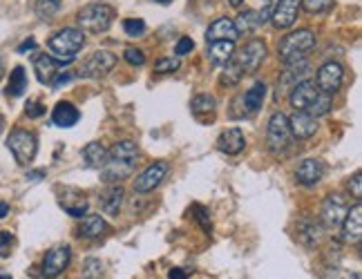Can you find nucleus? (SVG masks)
<instances>
[{
	"instance_id": "f257e3e1",
	"label": "nucleus",
	"mask_w": 362,
	"mask_h": 279,
	"mask_svg": "<svg viewBox=\"0 0 362 279\" xmlns=\"http://www.w3.org/2000/svg\"><path fill=\"white\" fill-rule=\"evenodd\" d=\"M139 159V150L132 141H119L107 150V159L103 163V181L105 184H121L134 172Z\"/></svg>"
},
{
	"instance_id": "f03ea898",
	"label": "nucleus",
	"mask_w": 362,
	"mask_h": 279,
	"mask_svg": "<svg viewBox=\"0 0 362 279\" xmlns=\"http://www.w3.org/2000/svg\"><path fill=\"white\" fill-rule=\"evenodd\" d=\"M288 101L298 112H306V114H311L315 119L329 114L333 107L331 94H325L315 85V81H309V78L298 83V85L291 90Z\"/></svg>"
},
{
	"instance_id": "7ed1b4c3",
	"label": "nucleus",
	"mask_w": 362,
	"mask_h": 279,
	"mask_svg": "<svg viewBox=\"0 0 362 279\" xmlns=\"http://www.w3.org/2000/svg\"><path fill=\"white\" fill-rule=\"evenodd\" d=\"M83 45H86V36H83V32L76 30V27H65V30L57 32L47 40V47H49L52 56L61 65L72 63L76 59V54L83 49Z\"/></svg>"
},
{
	"instance_id": "20e7f679",
	"label": "nucleus",
	"mask_w": 362,
	"mask_h": 279,
	"mask_svg": "<svg viewBox=\"0 0 362 279\" xmlns=\"http://www.w3.org/2000/svg\"><path fill=\"white\" fill-rule=\"evenodd\" d=\"M76 20H78L81 32L101 34V32H107L110 25H112L115 9L110 5H105V3H92V5H86L78 11Z\"/></svg>"
},
{
	"instance_id": "39448f33",
	"label": "nucleus",
	"mask_w": 362,
	"mask_h": 279,
	"mask_svg": "<svg viewBox=\"0 0 362 279\" xmlns=\"http://www.w3.org/2000/svg\"><path fill=\"white\" fill-rule=\"evenodd\" d=\"M313 47H315V34L311 30L291 32L280 40V45H277V56H280L282 63L300 61L306 56V52H311Z\"/></svg>"
},
{
	"instance_id": "423d86ee",
	"label": "nucleus",
	"mask_w": 362,
	"mask_h": 279,
	"mask_svg": "<svg viewBox=\"0 0 362 279\" xmlns=\"http://www.w3.org/2000/svg\"><path fill=\"white\" fill-rule=\"evenodd\" d=\"M291 138H293V134L288 130V117H284L282 112H275L269 119V130H267L269 150L273 155H284L291 146Z\"/></svg>"
},
{
	"instance_id": "0eeeda50",
	"label": "nucleus",
	"mask_w": 362,
	"mask_h": 279,
	"mask_svg": "<svg viewBox=\"0 0 362 279\" xmlns=\"http://www.w3.org/2000/svg\"><path fill=\"white\" fill-rule=\"evenodd\" d=\"M7 148L11 150V155L16 157V161L21 165H27L32 163L34 157H36V150H38V143H36V134L30 132V130H13L9 136H7Z\"/></svg>"
},
{
	"instance_id": "6e6552de",
	"label": "nucleus",
	"mask_w": 362,
	"mask_h": 279,
	"mask_svg": "<svg viewBox=\"0 0 362 279\" xmlns=\"http://www.w3.org/2000/svg\"><path fill=\"white\" fill-rule=\"evenodd\" d=\"M117 56L112 52H107V49H99V52H94L90 59L81 65L78 69V76L83 78H101L105 74H110L115 69L117 65Z\"/></svg>"
},
{
	"instance_id": "1a4fd4ad",
	"label": "nucleus",
	"mask_w": 362,
	"mask_h": 279,
	"mask_svg": "<svg viewBox=\"0 0 362 279\" xmlns=\"http://www.w3.org/2000/svg\"><path fill=\"white\" fill-rule=\"evenodd\" d=\"M309 72H311V65L306 59L284 63V72H282L280 81H277V96H284L286 92L293 90L298 83L309 78Z\"/></svg>"
},
{
	"instance_id": "9d476101",
	"label": "nucleus",
	"mask_w": 362,
	"mask_h": 279,
	"mask_svg": "<svg viewBox=\"0 0 362 279\" xmlns=\"http://www.w3.org/2000/svg\"><path fill=\"white\" fill-rule=\"evenodd\" d=\"M264 59H267V45H264L259 38L248 40V43L242 47V52L235 56V61H238V65L242 67L244 74L257 72L259 65L264 63Z\"/></svg>"
},
{
	"instance_id": "9b49d317",
	"label": "nucleus",
	"mask_w": 362,
	"mask_h": 279,
	"mask_svg": "<svg viewBox=\"0 0 362 279\" xmlns=\"http://www.w3.org/2000/svg\"><path fill=\"white\" fill-rule=\"evenodd\" d=\"M346 210H349V201H346L344 194H340V192L329 194V197L325 199V203H322V223L327 228L342 226Z\"/></svg>"
},
{
	"instance_id": "f8f14e48",
	"label": "nucleus",
	"mask_w": 362,
	"mask_h": 279,
	"mask_svg": "<svg viewBox=\"0 0 362 279\" xmlns=\"http://www.w3.org/2000/svg\"><path fill=\"white\" fill-rule=\"evenodd\" d=\"M165 174H168V163H165V161L152 163L150 167H146V170L134 179V192H139V194L152 192L155 188L161 186V181L165 179Z\"/></svg>"
},
{
	"instance_id": "ddd939ff",
	"label": "nucleus",
	"mask_w": 362,
	"mask_h": 279,
	"mask_svg": "<svg viewBox=\"0 0 362 279\" xmlns=\"http://www.w3.org/2000/svg\"><path fill=\"white\" fill-rule=\"evenodd\" d=\"M342 81H344V69L340 63H325L322 67L317 69V81L315 85L322 90L325 94H336L342 88Z\"/></svg>"
},
{
	"instance_id": "4468645a",
	"label": "nucleus",
	"mask_w": 362,
	"mask_h": 279,
	"mask_svg": "<svg viewBox=\"0 0 362 279\" xmlns=\"http://www.w3.org/2000/svg\"><path fill=\"white\" fill-rule=\"evenodd\" d=\"M69 259H72V250H69V246H59V248L49 250L43 259V277L54 279L61 273H65Z\"/></svg>"
},
{
	"instance_id": "2eb2a0df",
	"label": "nucleus",
	"mask_w": 362,
	"mask_h": 279,
	"mask_svg": "<svg viewBox=\"0 0 362 279\" xmlns=\"http://www.w3.org/2000/svg\"><path fill=\"white\" fill-rule=\"evenodd\" d=\"M298 13H300V0H277L271 13V20L277 30H288L298 20Z\"/></svg>"
},
{
	"instance_id": "dca6fc26",
	"label": "nucleus",
	"mask_w": 362,
	"mask_h": 279,
	"mask_svg": "<svg viewBox=\"0 0 362 279\" xmlns=\"http://www.w3.org/2000/svg\"><path fill=\"white\" fill-rule=\"evenodd\" d=\"M362 237V206L356 203L349 208L342 221V239L346 244H358Z\"/></svg>"
},
{
	"instance_id": "f3484780",
	"label": "nucleus",
	"mask_w": 362,
	"mask_h": 279,
	"mask_svg": "<svg viewBox=\"0 0 362 279\" xmlns=\"http://www.w3.org/2000/svg\"><path fill=\"white\" fill-rule=\"evenodd\" d=\"M322 177H325V163L320 159H304L296 170V181L300 186H315L320 184Z\"/></svg>"
},
{
	"instance_id": "a211bd4d",
	"label": "nucleus",
	"mask_w": 362,
	"mask_h": 279,
	"mask_svg": "<svg viewBox=\"0 0 362 279\" xmlns=\"http://www.w3.org/2000/svg\"><path fill=\"white\" fill-rule=\"evenodd\" d=\"M296 235H298V242L302 246L313 248L320 244V239H322V226H320V223L311 217H302L296 226Z\"/></svg>"
},
{
	"instance_id": "6ab92c4d",
	"label": "nucleus",
	"mask_w": 362,
	"mask_h": 279,
	"mask_svg": "<svg viewBox=\"0 0 362 279\" xmlns=\"http://www.w3.org/2000/svg\"><path fill=\"white\" fill-rule=\"evenodd\" d=\"M288 130L296 138H311L317 132V119L296 109V114L288 119Z\"/></svg>"
},
{
	"instance_id": "aec40b11",
	"label": "nucleus",
	"mask_w": 362,
	"mask_h": 279,
	"mask_svg": "<svg viewBox=\"0 0 362 279\" xmlns=\"http://www.w3.org/2000/svg\"><path fill=\"white\" fill-rule=\"evenodd\" d=\"M269 13H271L269 7H267V9H262V11L246 9V11H242L240 16L233 20V23H235V30H238V34H250V32H255L259 25L267 23Z\"/></svg>"
},
{
	"instance_id": "412c9836",
	"label": "nucleus",
	"mask_w": 362,
	"mask_h": 279,
	"mask_svg": "<svg viewBox=\"0 0 362 279\" xmlns=\"http://www.w3.org/2000/svg\"><path fill=\"white\" fill-rule=\"evenodd\" d=\"M61 208H65V213L67 215H72V217H83V215H88V199H86V194L74 190V188H67L61 197Z\"/></svg>"
},
{
	"instance_id": "4be33fe9",
	"label": "nucleus",
	"mask_w": 362,
	"mask_h": 279,
	"mask_svg": "<svg viewBox=\"0 0 362 279\" xmlns=\"http://www.w3.org/2000/svg\"><path fill=\"white\" fill-rule=\"evenodd\" d=\"M246 146V138H244V132L240 128H230L226 132H221L219 138H217V148L224 152V155H240Z\"/></svg>"
},
{
	"instance_id": "5701e85b",
	"label": "nucleus",
	"mask_w": 362,
	"mask_h": 279,
	"mask_svg": "<svg viewBox=\"0 0 362 279\" xmlns=\"http://www.w3.org/2000/svg\"><path fill=\"white\" fill-rule=\"evenodd\" d=\"M238 30H235V23L230 18H217L211 27H208V32H206V43L211 45V43H217V40H233L235 43V38H238Z\"/></svg>"
},
{
	"instance_id": "b1692460",
	"label": "nucleus",
	"mask_w": 362,
	"mask_h": 279,
	"mask_svg": "<svg viewBox=\"0 0 362 279\" xmlns=\"http://www.w3.org/2000/svg\"><path fill=\"white\" fill-rule=\"evenodd\" d=\"M59 67L61 63L54 59L52 54H38L34 59V72H36V78L43 83V85H47V83L54 81V76L59 74Z\"/></svg>"
},
{
	"instance_id": "393cba45",
	"label": "nucleus",
	"mask_w": 362,
	"mask_h": 279,
	"mask_svg": "<svg viewBox=\"0 0 362 279\" xmlns=\"http://www.w3.org/2000/svg\"><path fill=\"white\" fill-rule=\"evenodd\" d=\"M123 197H125V192L119 184H112L110 186L101 197H99V206H101V210L110 217H117L119 210H121V206H123Z\"/></svg>"
},
{
	"instance_id": "a878e982",
	"label": "nucleus",
	"mask_w": 362,
	"mask_h": 279,
	"mask_svg": "<svg viewBox=\"0 0 362 279\" xmlns=\"http://www.w3.org/2000/svg\"><path fill=\"white\" fill-rule=\"evenodd\" d=\"M78 119H81V112L67 101H61L52 112V121L54 125H59V128H72V125L78 123Z\"/></svg>"
},
{
	"instance_id": "bb28decb",
	"label": "nucleus",
	"mask_w": 362,
	"mask_h": 279,
	"mask_svg": "<svg viewBox=\"0 0 362 279\" xmlns=\"http://www.w3.org/2000/svg\"><path fill=\"white\" fill-rule=\"evenodd\" d=\"M107 230V223L101 215H88L78 226V235L86 237V239H99Z\"/></svg>"
},
{
	"instance_id": "cd10ccee",
	"label": "nucleus",
	"mask_w": 362,
	"mask_h": 279,
	"mask_svg": "<svg viewBox=\"0 0 362 279\" xmlns=\"http://www.w3.org/2000/svg\"><path fill=\"white\" fill-rule=\"evenodd\" d=\"M264 96H267V85H264V83H255V85L250 88L246 94H242V105H244L246 117L255 114V112L262 107Z\"/></svg>"
},
{
	"instance_id": "c85d7f7f",
	"label": "nucleus",
	"mask_w": 362,
	"mask_h": 279,
	"mask_svg": "<svg viewBox=\"0 0 362 279\" xmlns=\"http://www.w3.org/2000/svg\"><path fill=\"white\" fill-rule=\"evenodd\" d=\"M235 54V45L233 40H217V43L208 45V59L215 65H226Z\"/></svg>"
},
{
	"instance_id": "c756f323",
	"label": "nucleus",
	"mask_w": 362,
	"mask_h": 279,
	"mask_svg": "<svg viewBox=\"0 0 362 279\" xmlns=\"http://www.w3.org/2000/svg\"><path fill=\"white\" fill-rule=\"evenodd\" d=\"M83 159H86V165L92 167V170H101L105 159H107V150L99 141L88 143L86 148H83Z\"/></svg>"
},
{
	"instance_id": "7c9ffc66",
	"label": "nucleus",
	"mask_w": 362,
	"mask_h": 279,
	"mask_svg": "<svg viewBox=\"0 0 362 279\" xmlns=\"http://www.w3.org/2000/svg\"><path fill=\"white\" fill-rule=\"evenodd\" d=\"M27 90V74L23 67H13V72L9 76L7 83V96L16 99V96H23V92Z\"/></svg>"
},
{
	"instance_id": "2f4dec72",
	"label": "nucleus",
	"mask_w": 362,
	"mask_h": 279,
	"mask_svg": "<svg viewBox=\"0 0 362 279\" xmlns=\"http://www.w3.org/2000/svg\"><path fill=\"white\" fill-rule=\"evenodd\" d=\"M244 78V72H242V67L238 65V61L230 59L226 65H224V72H221V83L224 85H238V83Z\"/></svg>"
},
{
	"instance_id": "473e14b6",
	"label": "nucleus",
	"mask_w": 362,
	"mask_h": 279,
	"mask_svg": "<svg viewBox=\"0 0 362 279\" xmlns=\"http://www.w3.org/2000/svg\"><path fill=\"white\" fill-rule=\"evenodd\" d=\"M61 9V0H36L34 11L40 20H49Z\"/></svg>"
},
{
	"instance_id": "72a5a7b5",
	"label": "nucleus",
	"mask_w": 362,
	"mask_h": 279,
	"mask_svg": "<svg viewBox=\"0 0 362 279\" xmlns=\"http://www.w3.org/2000/svg\"><path fill=\"white\" fill-rule=\"evenodd\" d=\"M192 112L194 114H202V112H215V107H217V101H215V96H211V94H199V96H194L192 99Z\"/></svg>"
},
{
	"instance_id": "f704fd0d",
	"label": "nucleus",
	"mask_w": 362,
	"mask_h": 279,
	"mask_svg": "<svg viewBox=\"0 0 362 279\" xmlns=\"http://www.w3.org/2000/svg\"><path fill=\"white\" fill-rule=\"evenodd\" d=\"M123 32L132 38H139V36L146 34V23L141 18H128L123 23Z\"/></svg>"
},
{
	"instance_id": "c9c22d12",
	"label": "nucleus",
	"mask_w": 362,
	"mask_h": 279,
	"mask_svg": "<svg viewBox=\"0 0 362 279\" xmlns=\"http://www.w3.org/2000/svg\"><path fill=\"white\" fill-rule=\"evenodd\" d=\"M300 5H304V9L309 13H322L327 9H331L333 0H300Z\"/></svg>"
},
{
	"instance_id": "e433bc0d",
	"label": "nucleus",
	"mask_w": 362,
	"mask_h": 279,
	"mask_svg": "<svg viewBox=\"0 0 362 279\" xmlns=\"http://www.w3.org/2000/svg\"><path fill=\"white\" fill-rule=\"evenodd\" d=\"M103 275V263L99 259H88L83 266V277L86 279H99Z\"/></svg>"
},
{
	"instance_id": "4c0bfd02",
	"label": "nucleus",
	"mask_w": 362,
	"mask_h": 279,
	"mask_svg": "<svg viewBox=\"0 0 362 279\" xmlns=\"http://www.w3.org/2000/svg\"><path fill=\"white\" fill-rule=\"evenodd\" d=\"M179 69V59H159L157 63H155V72H159V74H168V72H177Z\"/></svg>"
},
{
	"instance_id": "58836bf2",
	"label": "nucleus",
	"mask_w": 362,
	"mask_h": 279,
	"mask_svg": "<svg viewBox=\"0 0 362 279\" xmlns=\"http://www.w3.org/2000/svg\"><path fill=\"white\" fill-rule=\"evenodd\" d=\"M123 59L128 61L130 65H134V67H141L146 63V54L141 49H136V47H128L123 54Z\"/></svg>"
},
{
	"instance_id": "ea45409f",
	"label": "nucleus",
	"mask_w": 362,
	"mask_h": 279,
	"mask_svg": "<svg viewBox=\"0 0 362 279\" xmlns=\"http://www.w3.org/2000/svg\"><path fill=\"white\" fill-rule=\"evenodd\" d=\"M11 246H13L11 232H0V257H9Z\"/></svg>"
},
{
	"instance_id": "a19ab883",
	"label": "nucleus",
	"mask_w": 362,
	"mask_h": 279,
	"mask_svg": "<svg viewBox=\"0 0 362 279\" xmlns=\"http://www.w3.org/2000/svg\"><path fill=\"white\" fill-rule=\"evenodd\" d=\"M25 114L30 119H38V117L45 114V107H43V103H38V101H30L25 107Z\"/></svg>"
},
{
	"instance_id": "79ce46f5",
	"label": "nucleus",
	"mask_w": 362,
	"mask_h": 279,
	"mask_svg": "<svg viewBox=\"0 0 362 279\" xmlns=\"http://www.w3.org/2000/svg\"><path fill=\"white\" fill-rule=\"evenodd\" d=\"M192 47H194L192 38L184 36V38H179V43H177V47H175V54H177V56H186V54L192 52Z\"/></svg>"
},
{
	"instance_id": "37998d69",
	"label": "nucleus",
	"mask_w": 362,
	"mask_h": 279,
	"mask_svg": "<svg viewBox=\"0 0 362 279\" xmlns=\"http://www.w3.org/2000/svg\"><path fill=\"white\" fill-rule=\"evenodd\" d=\"M346 186H349V190H351V194L356 199L362 197V177H360V172H356L354 179H349V184H346Z\"/></svg>"
},
{
	"instance_id": "c03bdc74",
	"label": "nucleus",
	"mask_w": 362,
	"mask_h": 279,
	"mask_svg": "<svg viewBox=\"0 0 362 279\" xmlns=\"http://www.w3.org/2000/svg\"><path fill=\"white\" fill-rule=\"evenodd\" d=\"M72 78H74V74H72V72H59L57 76H54V81H52V85H54V88H57V90H59V88L67 85V83H69V81H72Z\"/></svg>"
},
{
	"instance_id": "a18cd8bd",
	"label": "nucleus",
	"mask_w": 362,
	"mask_h": 279,
	"mask_svg": "<svg viewBox=\"0 0 362 279\" xmlns=\"http://www.w3.org/2000/svg\"><path fill=\"white\" fill-rule=\"evenodd\" d=\"M194 210H197V215H194V217L199 219L202 228H204V230H211V217H208V210H206V208L197 206V208H194Z\"/></svg>"
},
{
	"instance_id": "49530a36",
	"label": "nucleus",
	"mask_w": 362,
	"mask_h": 279,
	"mask_svg": "<svg viewBox=\"0 0 362 279\" xmlns=\"http://www.w3.org/2000/svg\"><path fill=\"white\" fill-rule=\"evenodd\" d=\"M34 47H36V40H34V38H27L25 43L18 47V54H25L27 49H34Z\"/></svg>"
},
{
	"instance_id": "de8ad7c7",
	"label": "nucleus",
	"mask_w": 362,
	"mask_h": 279,
	"mask_svg": "<svg viewBox=\"0 0 362 279\" xmlns=\"http://www.w3.org/2000/svg\"><path fill=\"white\" fill-rule=\"evenodd\" d=\"M170 279H186V271H181V268H173V271H170Z\"/></svg>"
},
{
	"instance_id": "09e8293b",
	"label": "nucleus",
	"mask_w": 362,
	"mask_h": 279,
	"mask_svg": "<svg viewBox=\"0 0 362 279\" xmlns=\"http://www.w3.org/2000/svg\"><path fill=\"white\" fill-rule=\"evenodd\" d=\"M7 215H9V206L5 201H0V219L7 217Z\"/></svg>"
},
{
	"instance_id": "8fccbe9b",
	"label": "nucleus",
	"mask_w": 362,
	"mask_h": 279,
	"mask_svg": "<svg viewBox=\"0 0 362 279\" xmlns=\"http://www.w3.org/2000/svg\"><path fill=\"white\" fill-rule=\"evenodd\" d=\"M40 177H43V170H38V172H32V174H27V179H40Z\"/></svg>"
},
{
	"instance_id": "3c124183",
	"label": "nucleus",
	"mask_w": 362,
	"mask_h": 279,
	"mask_svg": "<svg viewBox=\"0 0 362 279\" xmlns=\"http://www.w3.org/2000/svg\"><path fill=\"white\" fill-rule=\"evenodd\" d=\"M228 3H230V7H240L244 0H228Z\"/></svg>"
},
{
	"instance_id": "603ef678",
	"label": "nucleus",
	"mask_w": 362,
	"mask_h": 279,
	"mask_svg": "<svg viewBox=\"0 0 362 279\" xmlns=\"http://www.w3.org/2000/svg\"><path fill=\"white\" fill-rule=\"evenodd\" d=\"M3 74H5V63L0 61V81H3Z\"/></svg>"
},
{
	"instance_id": "864d4df0",
	"label": "nucleus",
	"mask_w": 362,
	"mask_h": 279,
	"mask_svg": "<svg viewBox=\"0 0 362 279\" xmlns=\"http://www.w3.org/2000/svg\"><path fill=\"white\" fill-rule=\"evenodd\" d=\"M3 128H5V119H3V114H0V132H3Z\"/></svg>"
},
{
	"instance_id": "5fc2aeb1",
	"label": "nucleus",
	"mask_w": 362,
	"mask_h": 279,
	"mask_svg": "<svg viewBox=\"0 0 362 279\" xmlns=\"http://www.w3.org/2000/svg\"><path fill=\"white\" fill-rule=\"evenodd\" d=\"M157 3H161V5H168V3H173V0H157Z\"/></svg>"
},
{
	"instance_id": "6e6d98bb",
	"label": "nucleus",
	"mask_w": 362,
	"mask_h": 279,
	"mask_svg": "<svg viewBox=\"0 0 362 279\" xmlns=\"http://www.w3.org/2000/svg\"><path fill=\"white\" fill-rule=\"evenodd\" d=\"M0 279H11L9 275H0Z\"/></svg>"
}]
</instances>
